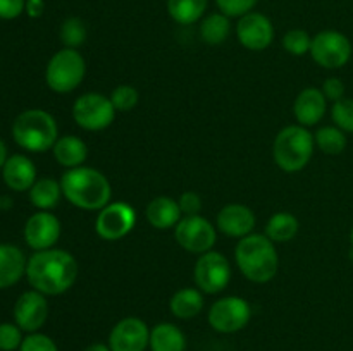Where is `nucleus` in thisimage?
<instances>
[{
	"mask_svg": "<svg viewBox=\"0 0 353 351\" xmlns=\"http://www.w3.org/2000/svg\"><path fill=\"white\" fill-rule=\"evenodd\" d=\"M116 112L110 96H105L103 93H85L72 103V119L86 131L107 129L116 119Z\"/></svg>",
	"mask_w": 353,
	"mask_h": 351,
	"instance_id": "obj_7",
	"label": "nucleus"
},
{
	"mask_svg": "<svg viewBox=\"0 0 353 351\" xmlns=\"http://www.w3.org/2000/svg\"><path fill=\"white\" fill-rule=\"evenodd\" d=\"M209 0H168V12L178 24H193L205 14Z\"/></svg>",
	"mask_w": 353,
	"mask_h": 351,
	"instance_id": "obj_27",
	"label": "nucleus"
},
{
	"mask_svg": "<svg viewBox=\"0 0 353 351\" xmlns=\"http://www.w3.org/2000/svg\"><path fill=\"white\" fill-rule=\"evenodd\" d=\"M86 40V26L79 17H68L61 26V41L65 48L81 47Z\"/></svg>",
	"mask_w": 353,
	"mask_h": 351,
	"instance_id": "obj_30",
	"label": "nucleus"
},
{
	"mask_svg": "<svg viewBox=\"0 0 353 351\" xmlns=\"http://www.w3.org/2000/svg\"><path fill=\"white\" fill-rule=\"evenodd\" d=\"M236 36L247 50L262 52L274 40V26L264 14L248 12L238 21Z\"/></svg>",
	"mask_w": 353,
	"mask_h": 351,
	"instance_id": "obj_14",
	"label": "nucleus"
},
{
	"mask_svg": "<svg viewBox=\"0 0 353 351\" xmlns=\"http://www.w3.org/2000/svg\"><path fill=\"white\" fill-rule=\"evenodd\" d=\"M86 74L85 57L76 48H62L52 55L45 71V81L52 92L64 95L81 85Z\"/></svg>",
	"mask_w": 353,
	"mask_h": 351,
	"instance_id": "obj_6",
	"label": "nucleus"
},
{
	"mask_svg": "<svg viewBox=\"0 0 353 351\" xmlns=\"http://www.w3.org/2000/svg\"><path fill=\"white\" fill-rule=\"evenodd\" d=\"M3 182L14 191H30L37 182V167L24 155H12L2 167Z\"/></svg>",
	"mask_w": 353,
	"mask_h": 351,
	"instance_id": "obj_19",
	"label": "nucleus"
},
{
	"mask_svg": "<svg viewBox=\"0 0 353 351\" xmlns=\"http://www.w3.org/2000/svg\"><path fill=\"white\" fill-rule=\"evenodd\" d=\"M327 110V98L324 96L323 89L305 88L296 95L293 103V114L300 126L310 127L316 126L323 120Z\"/></svg>",
	"mask_w": 353,
	"mask_h": 351,
	"instance_id": "obj_18",
	"label": "nucleus"
},
{
	"mask_svg": "<svg viewBox=\"0 0 353 351\" xmlns=\"http://www.w3.org/2000/svg\"><path fill=\"white\" fill-rule=\"evenodd\" d=\"M52 150H54L55 160L62 167L68 169L81 167L85 164L86 157H88V148H86L85 141L78 136H72V134L59 138Z\"/></svg>",
	"mask_w": 353,
	"mask_h": 351,
	"instance_id": "obj_22",
	"label": "nucleus"
},
{
	"mask_svg": "<svg viewBox=\"0 0 353 351\" xmlns=\"http://www.w3.org/2000/svg\"><path fill=\"white\" fill-rule=\"evenodd\" d=\"M12 138L24 150L41 153L54 148L55 141L59 140L57 123L47 110H24L14 120Z\"/></svg>",
	"mask_w": 353,
	"mask_h": 351,
	"instance_id": "obj_4",
	"label": "nucleus"
},
{
	"mask_svg": "<svg viewBox=\"0 0 353 351\" xmlns=\"http://www.w3.org/2000/svg\"><path fill=\"white\" fill-rule=\"evenodd\" d=\"M0 206H2V200H0Z\"/></svg>",
	"mask_w": 353,
	"mask_h": 351,
	"instance_id": "obj_44",
	"label": "nucleus"
},
{
	"mask_svg": "<svg viewBox=\"0 0 353 351\" xmlns=\"http://www.w3.org/2000/svg\"><path fill=\"white\" fill-rule=\"evenodd\" d=\"M299 229L300 222L293 213L278 212L269 217L264 234L272 243H286V241L293 240L296 236Z\"/></svg>",
	"mask_w": 353,
	"mask_h": 351,
	"instance_id": "obj_25",
	"label": "nucleus"
},
{
	"mask_svg": "<svg viewBox=\"0 0 353 351\" xmlns=\"http://www.w3.org/2000/svg\"><path fill=\"white\" fill-rule=\"evenodd\" d=\"M255 213L241 203H230L224 205L217 213V229L228 237H241L248 236L255 229Z\"/></svg>",
	"mask_w": 353,
	"mask_h": 351,
	"instance_id": "obj_17",
	"label": "nucleus"
},
{
	"mask_svg": "<svg viewBox=\"0 0 353 351\" xmlns=\"http://www.w3.org/2000/svg\"><path fill=\"white\" fill-rule=\"evenodd\" d=\"M250 317L252 308L247 299L241 296H226L210 306L207 319L216 332L233 334L245 329L250 322Z\"/></svg>",
	"mask_w": 353,
	"mask_h": 351,
	"instance_id": "obj_9",
	"label": "nucleus"
},
{
	"mask_svg": "<svg viewBox=\"0 0 353 351\" xmlns=\"http://www.w3.org/2000/svg\"><path fill=\"white\" fill-rule=\"evenodd\" d=\"M234 260L241 274L257 284H265L278 274V250L265 234L252 233L241 237L234 248Z\"/></svg>",
	"mask_w": 353,
	"mask_h": 351,
	"instance_id": "obj_3",
	"label": "nucleus"
},
{
	"mask_svg": "<svg viewBox=\"0 0 353 351\" xmlns=\"http://www.w3.org/2000/svg\"><path fill=\"white\" fill-rule=\"evenodd\" d=\"M259 0H216L217 7L228 17H241L252 12Z\"/></svg>",
	"mask_w": 353,
	"mask_h": 351,
	"instance_id": "obj_35",
	"label": "nucleus"
},
{
	"mask_svg": "<svg viewBox=\"0 0 353 351\" xmlns=\"http://www.w3.org/2000/svg\"><path fill=\"white\" fill-rule=\"evenodd\" d=\"M26 257L14 244L0 243V289L10 288L26 274Z\"/></svg>",
	"mask_w": 353,
	"mask_h": 351,
	"instance_id": "obj_21",
	"label": "nucleus"
},
{
	"mask_svg": "<svg viewBox=\"0 0 353 351\" xmlns=\"http://www.w3.org/2000/svg\"><path fill=\"white\" fill-rule=\"evenodd\" d=\"M78 274L79 265L76 258L59 248L37 251L26 265L28 282L45 296H59L71 289Z\"/></svg>",
	"mask_w": 353,
	"mask_h": 351,
	"instance_id": "obj_1",
	"label": "nucleus"
},
{
	"mask_svg": "<svg viewBox=\"0 0 353 351\" xmlns=\"http://www.w3.org/2000/svg\"><path fill=\"white\" fill-rule=\"evenodd\" d=\"M62 195L76 209L102 210L110 203L112 188L105 176L93 167L68 169L61 179Z\"/></svg>",
	"mask_w": 353,
	"mask_h": 351,
	"instance_id": "obj_2",
	"label": "nucleus"
},
{
	"mask_svg": "<svg viewBox=\"0 0 353 351\" xmlns=\"http://www.w3.org/2000/svg\"><path fill=\"white\" fill-rule=\"evenodd\" d=\"M150 351H186V337L178 326L161 322L150 330Z\"/></svg>",
	"mask_w": 353,
	"mask_h": 351,
	"instance_id": "obj_23",
	"label": "nucleus"
},
{
	"mask_svg": "<svg viewBox=\"0 0 353 351\" xmlns=\"http://www.w3.org/2000/svg\"><path fill=\"white\" fill-rule=\"evenodd\" d=\"M26 9V0H0V19H16Z\"/></svg>",
	"mask_w": 353,
	"mask_h": 351,
	"instance_id": "obj_38",
	"label": "nucleus"
},
{
	"mask_svg": "<svg viewBox=\"0 0 353 351\" xmlns=\"http://www.w3.org/2000/svg\"><path fill=\"white\" fill-rule=\"evenodd\" d=\"M310 57L324 69H340L350 61L352 43L340 31H321L316 36H312Z\"/></svg>",
	"mask_w": 353,
	"mask_h": 351,
	"instance_id": "obj_8",
	"label": "nucleus"
},
{
	"mask_svg": "<svg viewBox=\"0 0 353 351\" xmlns=\"http://www.w3.org/2000/svg\"><path fill=\"white\" fill-rule=\"evenodd\" d=\"M6 160H7V147H6V143L0 140V169L3 167Z\"/></svg>",
	"mask_w": 353,
	"mask_h": 351,
	"instance_id": "obj_42",
	"label": "nucleus"
},
{
	"mask_svg": "<svg viewBox=\"0 0 353 351\" xmlns=\"http://www.w3.org/2000/svg\"><path fill=\"white\" fill-rule=\"evenodd\" d=\"M145 217L148 224L159 231L174 229L176 224L181 220L183 213L179 203L169 196H157L152 200L145 209Z\"/></svg>",
	"mask_w": 353,
	"mask_h": 351,
	"instance_id": "obj_20",
	"label": "nucleus"
},
{
	"mask_svg": "<svg viewBox=\"0 0 353 351\" xmlns=\"http://www.w3.org/2000/svg\"><path fill=\"white\" fill-rule=\"evenodd\" d=\"M137 224V212L126 202H110L99 210L95 220V233L105 241L123 240L133 231Z\"/></svg>",
	"mask_w": 353,
	"mask_h": 351,
	"instance_id": "obj_12",
	"label": "nucleus"
},
{
	"mask_svg": "<svg viewBox=\"0 0 353 351\" xmlns=\"http://www.w3.org/2000/svg\"><path fill=\"white\" fill-rule=\"evenodd\" d=\"M62 196L61 182H57L52 178H41L37 179L30 189V200L37 209L40 210H50L57 206L59 200Z\"/></svg>",
	"mask_w": 353,
	"mask_h": 351,
	"instance_id": "obj_26",
	"label": "nucleus"
},
{
	"mask_svg": "<svg viewBox=\"0 0 353 351\" xmlns=\"http://www.w3.org/2000/svg\"><path fill=\"white\" fill-rule=\"evenodd\" d=\"M47 298L37 289L23 292L14 305V320L21 327V330H26L30 334L37 332L40 327H43V323L47 322Z\"/></svg>",
	"mask_w": 353,
	"mask_h": 351,
	"instance_id": "obj_16",
	"label": "nucleus"
},
{
	"mask_svg": "<svg viewBox=\"0 0 353 351\" xmlns=\"http://www.w3.org/2000/svg\"><path fill=\"white\" fill-rule=\"evenodd\" d=\"M314 150V134L300 124L283 127L272 143V157L276 165L285 172H299L305 169L312 158Z\"/></svg>",
	"mask_w": 353,
	"mask_h": 351,
	"instance_id": "obj_5",
	"label": "nucleus"
},
{
	"mask_svg": "<svg viewBox=\"0 0 353 351\" xmlns=\"http://www.w3.org/2000/svg\"><path fill=\"white\" fill-rule=\"evenodd\" d=\"M195 284L205 295H217L224 291L231 281V264L219 251H207L200 255L195 264Z\"/></svg>",
	"mask_w": 353,
	"mask_h": 351,
	"instance_id": "obj_11",
	"label": "nucleus"
},
{
	"mask_svg": "<svg viewBox=\"0 0 353 351\" xmlns=\"http://www.w3.org/2000/svg\"><path fill=\"white\" fill-rule=\"evenodd\" d=\"M85 351H110V348L105 343H93L90 346H86Z\"/></svg>",
	"mask_w": 353,
	"mask_h": 351,
	"instance_id": "obj_41",
	"label": "nucleus"
},
{
	"mask_svg": "<svg viewBox=\"0 0 353 351\" xmlns=\"http://www.w3.org/2000/svg\"><path fill=\"white\" fill-rule=\"evenodd\" d=\"M138 100V89L131 85H119L110 93V102L117 112H130L137 107Z\"/></svg>",
	"mask_w": 353,
	"mask_h": 351,
	"instance_id": "obj_32",
	"label": "nucleus"
},
{
	"mask_svg": "<svg viewBox=\"0 0 353 351\" xmlns=\"http://www.w3.org/2000/svg\"><path fill=\"white\" fill-rule=\"evenodd\" d=\"M350 243H352V248H353V227H352V233H350Z\"/></svg>",
	"mask_w": 353,
	"mask_h": 351,
	"instance_id": "obj_43",
	"label": "nucleus"
},
{
	"mask_svg": "<svg viewBox=\"0 0 353 351\" xmlns=\"http://www.w3.org/2000/svg\"><path fill=\"white\" fill-rule=\"evenodd\" d=\"M316 147L326 155H340L347 148V134L336 126H324L314 134Z\"/></svg>",
	"mask_w": 353,
	"mask_h": 351,
	"instance_id": "obj_29",
	"label": "nucleus"
},
{
	"mask_svg": "<svg viewBox=\"0 0 353 351\" xmlns=\"http://www.w3.org/2000/svg\"><path fill=\"white\" fill-rule=\"evenodd\" d=\"M150 344V329L138 317H126L109 334L110 351H145Z\"/></svg>",
	"mask_w": 353,
	"mask_h": 351,
	"instance_id": "obj_13",
	"label": "nucleus"
},
{
	"mask_svg": "<svg viewBox=\"0 0 353 351\" xmlns=\"http://www.w3.org/2000/svg\"><path fill=\"white\" fill-rule=\"evenodd\" d=\"M231 33V21L226 14H210L200 24V36L209 45H221Z\"/></svg>",
	"mask_w": 353,
	"mask_h": 351,
	"instance_id": "obj_28",
	"label": "nucleus"
},
{
	"mask_svg": "<svg viewBox=\"0 0 353 351\" xmlns=\"http://www.w3.org/2000/svg\"><path fill=\"white\" fill-rule=\"evenodd\" d=\"M174 237L183 250L195 255L210 251L216 244L217 231L205 217L188 215L181 217L174 227Z\"/></svg>",
	"mask_w": 353,
	"mask_h": 351,
	"instance_id": "obj_10",
	"label": "nucleus"
},
{
	"mask_svg": "<svg viewBox=\"0 0 353 351\" xmlns=\"http://www.w3.org/2000/svg\"><path fill=\"white\" fill-rule=\"evenodd\" d=\"M59 237H61V222L54 213L47 210L33 213L24 226V240L28 246L37 251L54 248Z\"/></svg>",
	"mask_w": 353,
	"mask_h": 351,
	"instance_id": "obj_15",
	"label": "nucleus"
},
{
	"mask_svg": "<svg viewBox=\"0 0 353 351\" xmlns=\"http://www.w3.org/2000/svg\"><path fill=\"white\" fill-rule=\"evenodd\" d=\"M26 14L33 19L40 17L45 10V2L43 0H26Z\"/></svg>",
	"mask_w": 353,
	"mask_h": 351,
	"instance_id": "obj_40",
	"label": "nucleus"
},
{
	"mask_svg": "<svg viewBox=\"0 0 353 351\" xmlns=\"http://www.w3.org/2000/svg\"><path fill=\"white\" fill-rule=\"evenodd\" d=\"M169 308L176 319H193L203 310V292L196 288L178 289L169 299Z\"/></svg>",
	"mask_w": 353,
	"mask_h": 351,
	"instance_id": "obj_24",
	"label": "nucleus"
},
{
	"mask_svg": "<svg viewBox=\"0 0 353 351\" xmlns=\"http://www.w3.org/2000/svg\"><path fill=\"white\" fill-rule=\"evenodd\" d=\"M334 126L345 133H353V98H341L331 107Z\"/></svg>",
	"mask_w": 353,
	"mask_h": 351,
	"instance_id": "obj_33",
	"label": "nucleus"
},
{
	"mask_svg": "<svg viewBox=\"0 0 353 351\" xmlns=\"http://www.w3.org/2000/svg\"><path fill=\"white\" fill-rule=\"evenodd\" d=\"M179 209H181L183 217L188 215H200V210H202V198H200L199 193L195 191H185L178 200Z\"/></svg>",
	"mask_w": 353,
	"mask_h": 351,
	"instance_id": "obj_37",
	"label": "nucleus"
},
{
	"mask_svg": "<svg viewBox=\"0 0 353 351\" xmlns=\"http://www.w3.org/2000/svg\"><path fill=\"white\" fill-rule=\"evenodd\" d=\"M19 351H59L57 344L47 334L31 332L23 339Z\"/></svg>",
	"mask_w": 353,
	"mask_h": 351,
	"instance_id": "obj_36",
	"label": "nucleus"
},
{
	"mask_svg": "<svg viewBox=\"0 0 353 351\" xmlns=\"http://www.w3.org/2000/svg\"><path fill=\"white\" fill-rule=\"evenodd\" d=\"M310 45H312V36L305 30H290L283 36V48L295 57L310 54Z\"/></svg>",
	"mask_w": 353,
	"mask_h": 351,
	"instance_id": "obj_31",
	"label": "nucleus"
},
{
	"mask_svg": "<svg viewBox=\"0 0 353 351\" xmlns=\"http://www.w3.org/2000/svg\"><path fill=\"white\" fill-rule=\"evenodd\" d=\"M323 93L330 102H338V100L345 98V83L340 78H330L324 81Z\"/></svg>",
	"mask_w": 353,
	"mask_h": 351,
	"instance_id": "obj_39",
	"label": "nucleus"
},
{
	"mask_svg": "<svg viewBox=\"0 0 353 351\" xmlns=\"http://www.w3.org/2000/svg\"><path fill=\"white\" fill-rule=\"evenodd\" d=\"M23 344V330L17 323H0V351H16Z\"/></svg>",
	"mask_w": 353,
	"mask_h": 351,
	"instance_id": "obj_34",
	"label": "nucleus"
}]
</instances>
